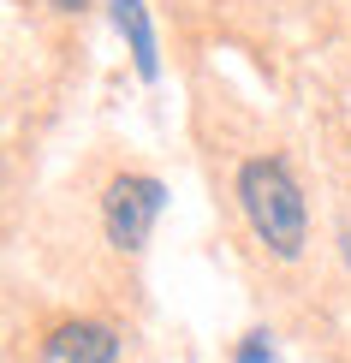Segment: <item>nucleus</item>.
<instances>
[{"mask_svg":"<svg viewBox=\"0 0 351 363\" xmlns=\"http://www.w3.org/2000/svg\"><path fill=\"white\" fill-rule=\"evenodd\" d=\"M119 357V334L101 322H66L42 340V363H113Z\"/></svg>","mask_w":351,"mask_h":363,"instance_id":"3","label":"nucleus"},{"mask_svg":"<svg viewBox=\"0 0 351 363\" xmlns=\"http://www.w3.org/2000/svg\"><path fill=\"white\" fill-rule=\"evenodd\" d=\"M108 6H113L119 36L131 42L137 72H143V78H161V54H155V24H149V6H143V0H108Z\"/></svg>","mask_w":351,"mask_h":363,"instance_id":"4","label":"nucleus"},{"mask_svg":"<svg viewBox=\"0 0 351 363\" xmlns=\"http://www.w3.org/2000/svg\"><path fill=\"white\" fill-rule=\"evenodd\" d=\"M238 203L250 215L256 238L274 256H298L303 250V196L292 185V173L280 161H244L238 167Z\"/></svg>","mask_w":351,"mask_h":363,"instance_id":"1","label":"nucleus"},{"mask_svg":"<svg viewBox=\"0 0 351 363\" xmlns=\"http://www.w3.org/2000/svg\"><path fill=\"white\" fill-rule=\"evenodd\" d=\"M54 6H60V12H78V6H84V0H54Z\"/></svg>","mask_w":351,"mask_h":363,"instance_id":"6","label":"nucleus"},{"mask_svg":"<svg viewBox=\"0 0 351 363\" xmlns=\"http://www.w3.org/2000/svg\"><path fill=\"white\" fill-rule=\"evenodd\" d=\"M161 203H167V185L161 179H149V173H119L108 196H101V220H108V238L119 250H137L149 238V226H155L161 215Z\"/></svg>","mask_w":351,"mask_h":363,"instance_id":"2","label":"nucleus"},{"mask_svg":"<svg viewBox=\"0 0 351 363\" xmlns=\"http://www.w3.org/2000/svg\"><path fill=\"white\" fill-rule=\"evenodd\" d=\"M268 352H274L268 334H250V340H244V352H238V363H268Z\"/></svg>","mask_w":351,"mask_h":363,"instance_id":"5","label":"nucleus"}]
</instances>
